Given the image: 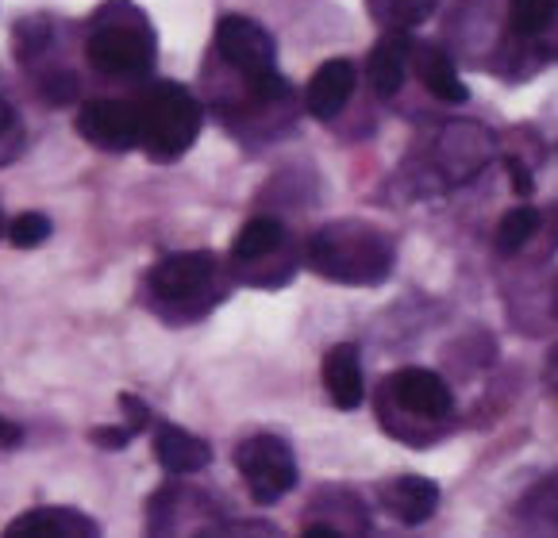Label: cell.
I'll list each match as a JSON object with an SVG mask.
<instances>
[{
	"label": "cell",
	"instance_id": "obj_27",
	"mask_svg": "<svg viewBox=\"0 0 558 538\" xmlns=\"http://www.w3.org/2000/svg\"><path fill=\"white\" fill-rule=\"evenodd\" d=\"M543 381H547L550 392H558V343L547 351V362H543Z\"/></svg>",
	"mask_w": 558,
	"mask_h": 538
},
{
	"label": "cell",
	"instance_id": "obj_11",
	"mask_svg": "<svg viewBox=\"0 0 558 538\" xmlns=\"http://www.w3.org/2000/svg\"><path fill=\"white\" fill-rule=\"evenodd\" d=\"M155 457L166 474H197V469H205L213 462V450L197 435L181 431L173 424H162L155 431Z\"/></svg>",
	"mask_w": 558,
	"mask_h": 538
},
{
	"label": "cell",
	"instance_id": "obj_1",
	"mask_svg": "<svg viewBox=\"0 0 558 538\" xmlns=\"http://www.w3.org/2000/svg\"><path fill=\"white\" fill-rule=\"evenodd\" d=\"M308 261L316 273L339 285H378L393 269V246L369 223L343 220L316 231L308 243Z\"/></svg>",
	"mask_w": 558,
	"mask_h": 538
},
{
	"label": "cell",
	"instance_id": "obj_20",
	"mask_svg": "<svg viewBox=\"0 0 558 538\" xmlns=\"http://www.w3.org/2000/svg\"><path fill=\"white\" fill-rule=\"evenodd\" d=\"M558 12V0H512L509 20L517 35H539L550 24V16Z\"/></svg>",
	"mask_w": 558,
	"mask_h": 538
},
{
	"label": "cell",
	"instance_id": "obj_15",
	"mask_svg": "<svg viewBox=\"0 0 558 538\" xmlns=\"http://www.w3.org/2000/svg\"><path fill=\"white\" fill-rule=\"evenodd\" d=\"M489 155H493V143H489V135H485L482 127H474V123H454V127H447V135H444V166H451L454 181L470 178V173H474Z\"/></svg>",
	"mask_w": 558,
	"mask_h": 538
},
{
	"label": "cell",
	"instance_id": "obj_2",
	"mask_svg": "<svg viewBox=\"0 0 558 538\" xmlns=\"http://www.w3.org/2000/svg\"><path fill=\"white\" fill-rule=\"evenodd\" d=\"M85 54L100 74L140 77L155 62V35H150L143 12H135L128 0H112L93 20V32L85 39Z\"/></svg>",
	"mask_w": 558,
	"mask_h": 538
},
{
	"label": "cell",
	"instance_id": "obj_16",
	"mask_svg": "<svg viewBox=\"0 0 558 538\" xmlns=\"http://www.w3.org/2000/svg\"><path fill=\"white\" fill-rule=\"evenodd\" d=\"M416 74L420 82H424V89L432 93L436 100H447V105H462V100L470 97L466 85H462V77L454 74L451 58L444 54V50H420L416 54Z\"/></svg>",
	"mask_w": 558,
	"mask_h": 538
},
{
	"label": "cell",
	"instance_id": "obj_24",
	"mask_svg": "<svg viewBox=\"0 0 558 538\" xmlns=\"http://www.w3.org/2000/svg\"><path fill=\"white\" fill-rule=\"evenodd\" d=\"M89 439L97 442V447H105V450H120V447H128V442L135 439V431L128 424H123V427H97Z\"/></svg>",
	"mask_w": 558,
	"mask_h": 538
},
{
	"label": "cell",
	"instance_id": "obj_13",
	"mask_svg": "<svg viewBox=\"0 0 558 538\" xmlns=\"http://www.w3.org/2000/svg\"><path fill=\"white\" fill-rule=\"evenodd\" d=\"M381 500L401 523H427L439 508V485L427 477H397L386 485Z\"/></svg>",
	"mask_w": 558,
	"mask_h": 538
},
{
	"label": "cell",
	"instance_id": "obj_4",
	"mask_svg": "<svg viewBox=\"0 0 558 538\" xmlns=\"http://www.w3.org/2000/svg\"><path fill=\"white\" fill-rule=\"evenodd\" d=\"M235 469L243 474V485L258 504H274L296 485V457L278 435H255V439L239 442Z\"/></svg>",
	"mask_w": 558,
	"mask_h": 538
},
{
	"label": "cell",
	"instance_id": "obj_12",
	"mask_svg": "<svg viewBox=\"0 0 558 538\" xmlns=\"http://www.w3.org/2000/svg\"><path fill=\"white\" fill-rule=\"evenodd\" d=\"M324 389H328L331 404L343 412L362 404V366H359V351L351 343H339L324 354Z\"/></svg>",
	"mask_w": 558,
	"mask_h": 538
},
{
	"label": "cell",
	"instance_id": "obj_21",
	"mask_svg": "<svg viewBox=\"0 0 558 538\" xmlns=\"http://www.w3.org/2000/svg\"><path fill=\"white\" fill-rule=\"evenodd\" d=\"M9 239H12V246H20V250H32V246H39L50 239V220L43 212L16 216V220L9 223Z\"/></svg>",
	"mask_w": 558,
	"mask_h": 538
},
{
	"label": "cell",
	"instance_id": "obj_26",
	"mask_svg": "<svg viewBox=\"0 0 558 538\" xmlns=\"http://www.w3.org/2000/svg\"><path fill=\"white\" fill-rule=\"evenodd\" d=\"M509 173H512V185H517V193H520V196L532 193V173H527L524 166L517 162V158H509Z\"/></svg>",
	"mask_w": 558,
	"mask_h": 538
},
{
	"label": "cell",
	"instance_id": "obj_28",
	"mask_svg": "<svg viewBox=\"0 0 558 538\" xmlns=\"http://www.w3.org/2000/svg\"><path fill=\"white\" fill-rule=\"evenodd\" d=\"M301 538H343L336 527H324V523H313V527H304Z\"/></svg>",
	"mask_w": 558,
	"mask_h": 538
},
{
	"label": "cell",
	"instance_id": "obj_29",
	"mask_svg": "<svg viewBox=\"0 0 558 538\" xmlns=\"http://www.w3.org/2000/svg\"><path fill=\"white\" fill-rule=\"evenodd\" d=\"M0 235H4V220H0Z\"/></svg>",
	"mask_w": 558,
	"mask_h": 538
},
{
	"label": "cell",
	"instance_id": "obj_10",
	"mask_svg": "<svg viewBox=\"0 0 558 538\" xmlns=\"http://www.w3.org/2000/svg\"><path fill=\"white\" fill-rule=\"evenodd\" d=\"M4 538H97V527L77 512L62 508H35L9 523Z\"/></svg>",
	"mask_w": 558,
	"mask_h": 538
},
{
	"label": "cell",
	"instance_id": "obj_8",
	"mask_svg": "<svg viewBox=\"0 0 558 538\" xmlns=\"http://www.w3.org/2000/svg\"><path fill=\"white\" fill-rule=\"evenodd\" d=\"M213 273H216V258L208 250L170 254V258L158 261L155 273H150V289H155V296H162V301H185V296L201 293Z\"/></svg>",
	"mask_w": 558,
	"mask_h": 538
},
{
	"label": "cell",
	"instance_id": "obj_6",
	"mask_svg": "<svg viewBox=\"0 0 558 538\" xmlns=\"http://www.w3.org/2000/svg\"><path fill=\"white\" fill-rule=\"evenodd\" d=\"M77 131L93 147L105 150H132L143 143V120L140 108L120 105V100H93L77 115Z\"/></svg>",
	"mask_w": 558,
	"mask_h": 538
},
{
	"label": "cell",
	"instance_id": "obj_18",
	"mask_svg": "<svg viewBox=\"0 0 558 538\" xmlns=\"http://www.w3.org/2000/svg\"><path fill=\"white\" fill-rule=\"evenodd\" d=\"M369 16L378 20L386 32H409V27L424 24L436 12L439 0H366Z\"/></svg>",
	"mask_w": 558,
	"mask_h": 538
},
{
	"label": "cell",
	"instance_id": "obj_17",
	"mask_svg": "<svg viewBox=\"0 0 558 538\" xmlns=\"http://www.w3.org/2000/svg\"><path fill=\"white\" fill-rule=\"evenodd\" d=\"M281 243H286V228L278 220H270V216H258V220L243 223L231 254H235V261H258V258H270Z\"/></svg>",
	"mask_w": 558,
	"mask_h": 538
},
{
	"label": "cell",
	"instance_id": "obj_3",
	"mask_svg": "<svg viewBox=\"0 0 558 538\" xmlns=\"http://www.w3.org/2000/svg\"><path fill=\"white\" fill-rule=\"evenodd\" d=\"M143 120V147L150 150V158L173 162L197 143L201 135V105L173 82H162L147 93V100L140 105Z\"/></svg>",
	"mask_w": 558,
	"mask_h": 538
},
{
	"label": "cell",
	"instance_id": "obj_22",
	"mask_svg": "<svg viewBox=\"0 0 558 538\" xmlns=\"http://www.w3.org/2000/svg\"><path fill=\"white\" fill-rule=\"evenodd\" d=\"M527 512L539 515L547 523H558V474H550L547 481H539L532 492H527Z\"/></svg>",
	"mask_w": 558,
	"mask_h": 538
},
{
	"label": "cell",
	"instance_id": "obj_19",
	"mask_svg": "<svg viewBox=\"0 0 558 538\" xmlns=\"http://www.w3.org/2000/svg\"><path fill=\"white\" fill-rule=\"evenodd\" d=\"M535 231H539V212H535L532 205H520V208H512V212H505V220L497 223L493 243H497L501 254H517V250H524Z\"/></svg>",
	"mask_w": 558,
	"mask_h": 538
},
{
	"label": "cell",
	"instance_id": "obj_14",
	"mask_svg": "<svg viewBox=\"0 0 558 538\" xmlns=\"http://www.w3.org/2000/svg\"><path fill=\"white\" fill-rule=\"evenodd\" d=\"M404 70H409V39L404 32H389L378 47L369 50V85L378 97H397V89L404 85Z\"/></svg>",
	"mask_w": 558,
	"mask_h": 538
},
{
	"label": "cell",
	"instance_id": "obj_25",
	"mask_svg": "<svg viewBox=\"0 0 558 538\" xmlns=\"http://www.w3.org/2000/svg\"><path fill=\"white\" fill-rule=\"evenodd\" d=\"M20 439H24V431H20L12 419H4L0 416V450H12V447H20Z\"/></svg>",
	"mask_w": 558,
	"mask_h": 538
},
{
	"label": "cell",
	"instance_id": "obj_7",
	"mask_svg": "<svg viewBox=\"0 0 558 538\" xmlns=\"http://www.w3.org/2000/svg\"><path fill=\"white\" fill-rule=\"evenodd\" d=\"M389 392L397 396V404H404L409 412L427 416V419H444V416H451V408H454V396L444 377L420 366L397 369V374L389 377Z\"/></svg>",
	"mask_w": 558,
	"mask_h": 538
},
{
	"label": "cell",
	"instance_id": "obj_9",
	"mask_svg": "<svg viewBox=\"0 0 558 538\" xmlns=\"http://www.w3.org/2000/svg\"><path fill=\"white\" fill-rule=\"evenodd\" d=\"M354 93V65L347 58H331L308 82V93H304V108L316 115V120H331V115L343 112V105Z\"/></svg>",
	"mask_w": 558,
	"mask_h": 538
},
{
	"label": "cell",
	"instance_id": "obj_5",
	"mask_svg": "<svg viewBox=\"0 0 558 538\" xmlns=\"http://www.w3.org/2000/svg\"><path fill=\"white\" fill-rule=\"evenodd\" d=\"M216 47L220 54L235 65L239 74H246V82L278 74L274 70V39L246 16H223L216 27Z\"/></svg>",
	"mask_w": 558,
	"mask_h": 538
},
{
	"label": "cell",
	"instance_id": "obj_23",
	"mask_svg": "<svg viewBox=\"0 0 558 538\" xmlns=\"http://www.w3.org/2000/svg\"><path fill=\"white\" fill-rule=\"evenodd\" d=\"M120 408H123V424L132 427V431H143V427L150 424V412H147V404H143L140 396H128V392H123Z\"/></svg>",
	"mask_w": 558,
	"mask_h": 538
}]
</instances>
